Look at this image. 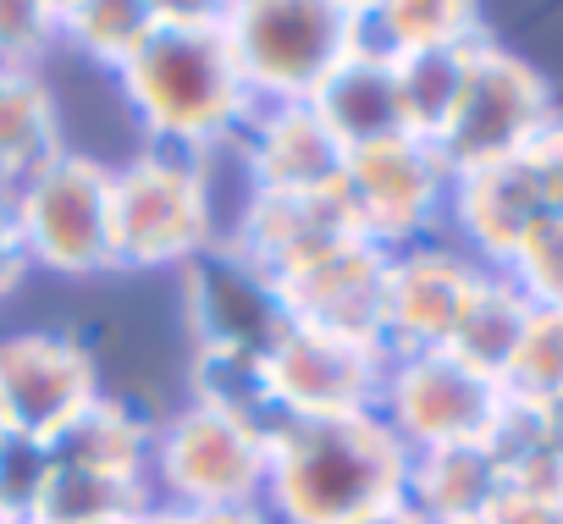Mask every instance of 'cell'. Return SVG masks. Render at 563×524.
<instances>
[{
  "instance_id": "obj_1",
  "label": "cell",
  "mask_w": 563,
  "mask_h": 524,
  "mask_svg": "<svg viewBox=\"0 0 563 524\" xmlns=\"http://www.w3.org/2000/svg\"><path fill=\"white\" fill-rule=\"evenodd\" d=\"M117 83L144 138L183 155L232 149L254 116L221 34V7H199V0H155V29L117 73Z\"/></svg>"
},
{
  "instance_id": "obj_2",
  "label": "cell",
  "mask_w": 563,
  "mask_h": 524,
  "mask_svg": "<svg viewBox=\"0 0 563 524\" xmlns=\"http://www.w3.org/2000/svg\"><path fill=\"white\" fill-rule=\"evenodd\" d=\"M409 447L382 414L288 420L265 431V497L271 524H354L404 502Z\"/></svg>"
},
{
  "instance_id": "obj_3",
  "label": "cell",
  "mask_w": 563,
  "mask_h": 524,
  "mask_svg": "<svg viewBox=\"0 0 563 524\" xmlns=\"http://www.w3.org/2000/svg\"><path fill=\"white\" fill-rule=\"evenodd\" d=\"M221 243L210 155L144 144L111 166V254L117 271H183Z\"/></svg>"
},
{
  "instance_id": "obj_4",
  "label": "cell",
  "mask_w": 563,
  "mask_h": 524,
  "mask_svg": "<svg viewBox=\"0 0 563 524\" xmlns=\"http://www.w3.org/2000/svg\"><path fill=\"white\" fill-rule=\"evenodd\" d=\"M221 34L254 105H305L360 51V0H232Z\"/></svg>"
},
{
  "instance_id": "obj_5",
  "label": "cell",
  "mask_w": 563,
  "mask_h": 524,
  "mask_svg": "<svg viewBox=\"0 0 563 524\" xmlns=\"http://www.w3.org/2000/svg\"><path fill=\"white\" fill-rule=\"evenodd\" d=\"M552 116H558L552 83L525 56H514L508 45L481 40L475 56H470L459 105L442 122V133L431 138V149L448 166V177H464V171H481V166L519 160Z\"/></svg>"
},
{
  "instance_id": "obj_6",
  "label": "cell",
  "mask_w": 563,
  "mask_h": 524,
  "mask_svg": "<svg viewBox=\"0 0 563 524\" xmlns=\"http://www.w3.org/2000/svg\"><path fill=\"white\" fill-rule=\"evenodd\" d=\"M150 491L183 513L254 508L265 497V431L199 403L155 420Z\"/></svg>"
},
{
  "instance_id": "obj_7",
  "label": "cell",
  "mask_w": 563,
  "mask_h": 524,
  "mask_svg": "<svg viewBox=\"0 0 563 524\" xmlns=\"http://www.w3.org/2000/svg\"><path fill=\"white\" fill-rule=\"evenodd\" d=\"M18 226L29 243V259L51 277H100L117 271L111 254V166L62 149L40 177H29L18 193Z\"/></svg>"
},
{
  "instance_id": "obj_8",
  "label": "cell",
  "mask_w": 563,
  "mask_h": 524,
  "mask_svg": "<svg viewBox=\"0 0 563 524\" xmlns=\"http://www.w3.org/2000/svg\"><path fill=\"white\" fill-rule=\"evenodd\" d=\"M508 392L497 376H481L448 348L431 354H393L387 387H382V420L409 453L426 447H459V442H486Z\"/></svg>"
},
{
  "instance_id": "obj_9",
  "label": "cell",
  "mask_w": 563,
  "mask_h": 524,
  "mask_svg": "<svg viewBox=\"0 0 563 524\" xmlns=\"http://www.w3.org/2000/svg\"><path fill=\"white\" fill-rule=\"evenodd\" d=\"M448 188H453V177L437 160V149L409 133L354 149L343 160V193H349L354 226H360V237H371L387 254L437 237V226L448 215Z\"/></svg>"
},
{
  "instance_id": "obj_10",
  "label": "cell",
  "mask_w": 563,
  "mask_h": 524,
  "mask_svg": "<svg viewBox=\"0 0 563 524\" xmlns=\"http://www.w3.org/2000/svg\"><path fill=\"white\" fill-rule=\"evenodd\" d=\"M387 365H393V354L382 343L332 337V332H310V326H288L265 354L276 414H288V420L376 414Z\"/></svg>"
},
{
  "instance_id": "obj_11",
  "label": "cell",
  "mask_w": 563,
  "mask_h": 524,
  "mask_svg": "<svg viewBox=\"0 0 563 524\" xmlns=\"http://www.w3.org/2000/svg\"><path fill=\"white\" fill-rule=\"evenodd\" d=\"M486 266L453 237H426L387 254L382 277V343L387 354H431L448 348L470 299L481 293Z\"/></svg>"
},
{
  "instance_id": "obj_12",
  "label": "cell",
  "mask_w": 563,
  "mask_h": 524,
  "mask_svg": "<svg viewBox=\"0 0 563 524\" xmlns=\"http://www.w3.org/2000/svg\"><path fill=\"white\" fill-rule=\"evenodd\" d=\"M100 365L73 332H7L0 337V425L7 436L56 442L95 398Z\"/></svg>"
},
{
  "instance_id": "obj_13",
  "label": "cell",
  "mask_w": 563,
  "mask_h": 524,
  "mask_svg": "<svg viewBox=\"0 0 563 524\" xmlns=\"http://www.w3.org/2000/svg\"><path fill=\"white\" fill-rule=\"evenodd\" d=\"M183 321L194 332V348H238V354H271V343L288 332L276 282L227 243L183 266Z\"/></svg>"
},
{
  "instance_id": "obj_14",
  "label": "cell",
  "mask_w": 563,
  "mask_h": 524,
  "mask_svg": "<svg viewBox=\"0 0 563 524\" xmlns=\"http://www.w3.org/2000/svg\"><path fill=\"white\" fill-rule=\"evenodd\" d=\"M349 237H360V226H354L343 182L327 188V193H260V188H243V204H238L232 226L221 232V243L238 248L271 282L294 277L299 266H310V259H321L327 248H338Z\"/></svg>"
},
{
  "instance_id": "obj_15",
  "label": "cell",
  "mask_w": 563,
  "mask_h": 524,
  "mask_svg": "<svg viewBox=\"0 0 563 524\" xmlns=\"http://www.w3.org/2000/svg\"><path fill=\"white\" fill-rule=\"evenodd\" d=\"M382 277H387V248H376L371 237H349L310 266H299L294 277H282L276 299L288 326L382 343Z\"/></svg>"
},
{
  "instance_id": "obj_16",
  "label": "cell",
  "mask_w": 563,
  "mask_h": 524,
  "mask_svg": "<svg viewBox=\"0 0 563 524\" xmlns=\"http://www.w3.org/2000/svg\"><path fill=\"white\" fill-rule=\"evenodd\" d=\"M243 155V177L260 193H327L343 182L349 149L316 116V105H254L243 133L232 138Z\"/></svg>"
},
{
  "instance_id": "obj_17",
  "label": "cell",
  "mask_w": 563,
  "mask_h": 524,
  "mask_svg": "<svg viewBox=\"0 0 563 524\" xmlns=\"http://www.w3.org/2000/svg\"><path fill=\"white\" fill-rule=\"evenodd\" d=\"M541 215H552V210H547L536 177L525 171V160H503V166L453 177L442 221L453 226V243L464 254H475L486 271H503Z\"/></svg>"
},
{
  "instance_id": "obj_18",
  "label": "cell",
  "mask_w": 563,
  "mask_h": 524,
  "mask_svg": "<svg viewBox=\"0 0 563 524\" xmlns=\"http://www.w3.org/2000/svg\"><path fill=\"white\" fill-rule=\"evenodd\" d=\"M497 497H503V469L486 453V442L409 453L404 502L426 524H486V513L497 508Z\"/></svg>"
},
{
  "instance_id": "obj_19",
  "label": "cell",
  "mask_w": 563,
  "mask_h": 524,
  "mask_svg": "<svg viewBox=\"0 0 563 524\" xmlns=\"http://www.w3.org/2000/svg\"><path fill=\"white\" fill-rule=\"evenodd\" d=\"M316 116L332 127V138L354 155V149H371V144H387V138H404V100H398V73L393 62L371 56V51H354L316 94H310Z\"/></svg>"
},
{
  "instance_id": "obj_20",
  "label": "cell",
  "mask_w": 563,
  "mask_h": 524,
  "mask_svg": "<svg viewBox=\"0 0 563 524\" xmlns=\"http://www.w3.org/2000/svg\"><path fill=\"white\" fill-rule=\"evenodd\" d=\"M150 447H155V420L139 414L133 403L100 392L56 442L51 458L62 469L106 475V480H150Z\"/></svg>"
},
{
  "instance_id": "obj_21",
  "label": "cell",
  "mask_w": 563,
  "mask_h": 524,
  "mask_svg": "<svg viewBox=\"0 0 563 524\" xmlns=\"http://www.w3.org/2000/svg\"><path fill=\"white\" fill-rule=\"evenodd\" d=\"M492 40L481 12L464 0H360V51L382 56V62H404V56H426V51H459V45H481Z\"/></svg>"
},
{
  "instance_id": "obj_22",
  "label": "cell",
  "mask_w": 563,
  "mask_h": 524,
  "mask_svg": "<svg viewBox=\"0 0 563 524\" xmlns=\"http://www.w3.org/2000/svg\"><path fill=\"white\" fill-rule=\"evenodd\" d=\"M62 149L67 138L51 83L40 73H0V193H18Z\"/></svg>"
},
{
  "instance_id": "obj_23",
  "label": "cell",
  "mask_w": 563,
  "mask_h": 524,
  "mask_svg": "<svg viewBox=\"0 0 563 524\" xmlns=\"http://www.w3.org/2000/svg\"><path fill=\"white\" fill-rule=\"evenodd\" d=\"M530 315H536V304H530L503 271H486V282H481V293L470 299V310H464V321H459L448 354H459V359L475 365L481 376H497V381H503V370L514 365V354H519V343H525V332H530Z\"/></svg>"
},
{
  "instance_id": "obj_24",
  "label": "cell",
  "mask_w": 563,
  "mask_h": 524,
  "mask_svg": "<svg viewBox=\"0 0 563 524\" xmlns=\"http://www.w3.org/2000/svg\"><path fill=\"white\" fill-rule=\"evenodd\" d=\"M56 29L84 62L122 73L155 29V0H67L56 7Z\"/></svg>"
},
{
  "instance_id": "obj_25",
  "label": "cell",
  "mask_w": 563,
  "mask_h": 524,
  "mask_svg": "<svg viewBox=\"0 0 563 524\" xmlns=\"http://www.w3.org/2000/svg\"><path fill=\"white\" fill-rule=\"evenodd\" d=\"M188 387H194V403H199V409L232 414V420H243V425H254V431H271V425L282 420V414H276V398H271L265 354L194 348Z\"/></svg>"
},
{
  "instance_id": "obj_26",
  "label": "cell",
  "mask_w": 563,
  "mask_h": 524,
  "mask_svg": "<svg viewBox=\"0 0 563 524\" xmlns=\"http://www.w3.org/2000/svg\"><path fill=\"white\" fill-rule=\"evenodd\" d=\"M150 502H155L150 480H106V475H84V469L56 464L29 524H128Z\"/></svg>"
},
{
  "instance_id": "obj_27",
  "label": "cell",
  "mask_w": 563,
  "mask_h": 524,
  "mask_svg": "<svg viewBox=\"0 0 563 524\" xmlns=\"http://www.w3.org/2000/svg\"><path fill=\"white\" fill-rule=\"evenodd\" d=\"M470 56H475V45H459V51H426V56H404V62H393L409 138H426V144H431V138L442 133V122H448L453 105H459V89H464Z\"/></svg>"
},
{
  "instance_id": "obj_28",
  "label": "cell",
  "mask_w": 563,
  "mask_h": 524,
  "mask_svg": "<svg viewBox=\"0 0 563 524\" xmlns=\"http://www.w3.org/2000/svg\"><path fill=\"white\" fill-rule=\"evenodd\" d=\"M503 392L514 403H536V409L563 403V310L530 315V332H525L514 365L503 370Z\"/></svg>"
},
{
  "instance_id": "obj_29",
  "label": "cell",
  "mask_w": 563,
  "mask_h": 524,
  "mask_svg": "<svg viewBox=\"0 0 563 524\" xmlns=\"http://www.w3.org/2000/svg\"><path fill=\"white\" fill-rule=\"evenodd\" d=\"M503 277L536 304V310H563V210L541 215L530 237L514 248Z\"/></svg>"
},
{
  "instance_id": "obj_30",
  "label": "cell",
  "mask_w": 563,
  "mask_h": 524,
  "mask_svg": "<svg viewBox=\"0 0 563 524\" xmlns=\"http://www.w3.org/2000/svg\"><path fill=\"white\" fill-rule=\"evenodd\" d=\"M51 475H56V458L45 442L0 436V524H29Z\"/></svg>"
},
{
  "instance_id": "obj_31",
  "label": "cell",
  "mask_w": 563,
  "mask_h": 524,
  "mask_svg": "<svg viewBox=\"0 0 563 524\" xmlns=\"http://www.w3.org/2000/svg\"><path fill=\"white\" fill-rule=\"evenodd\" d=\"M56 45V0H0V73H40Z\"/></svg>"
},
{
  "instance_id": "obj_32",
  "label": "cell",
  "mask_w": 563,
  "mask_h": 524,
  "mask_svg": "<svg viewBox=\"0 0 563 524\" xmlns=\"http://www.w3.org/2000/svg\"><path fill=\"white\" fill-rule=\"evenodd\" d=\"M519 160H525V171L536 177L547 210H563V111L530 138V149H525Z\"/></svg>"
},
{
  "instance_id": "obj_33",
  "label": "cell",
  "mask_w": 563,
  "mask_h": 524,
  "mask_svg": "<svg viewBox=\"0 0 563 524\" xmlns=\"http://www.w3.org/2000/svg\"><path fill=\"white\" fill-rule=\"evenodd\" d=\"M34 271L29 259V243H23V226H18V204L12 193H0V304H7Z\"/></svg>"
},
{
  "instance_id": "obj_34",
  "label": "cell",
  "mask_w": 563,
  "mask_h": 524,
  "mask_svg": "<svg viewBox=\"0 0 563 524\" xmlns=\"http://www.w3.org/2000/svg\"><path fill=\"white\" fill-rule=\"evenodd\" d=\"M486 524H563V491H503Z\"/></svg>"
},
{
  "instance_id": "obj_35",
  "label": "cell",
  "mask_w": 563,
  "mask_h": 524,
  "mask_svg": "<svg viewBox=\"0 0 563 524\" xmlns=\"http://www.w3.org/2000/svg\"><path fill=\"white\" fill-rule=\"evenodd\" d=\"M188 524H271V513L254 502V508H205V513H188Z\"/></svg>"
},
{
  "instance_id": "obj_36",
  "label": "cell",
  "mask_w": 563,
  "mask_h": 524,
  "mask_svg": "<svg viewBox=\"0 0 563 524\" xmlns=\"http://www.w3.org/2000/svg\"><path fill=\"white\" fill-rule=\"evenodd\" d=\"M354 524H426L409 502H393V508H376V513H365V519H354Z\"/></svg>"
},
{
  "instance_id": "obj_37",
  "label": "cell",
  "mask_w": 563,
  "mask_h": 524,
  "mask_svg": "<svg viewBox=\"0 0 563 524\" xmlns=\"http://www.w3.org/2000/svg\"><path fill=\"white\" fill-rule=\"evenodd\" d=\"M128 524H188V513H183V508H166V502H150V508L133 513Z\"/></svg>"
},
{
  "instance_id": "obj_38",
  "label": "cell",
  "mask_w": 563,
  "mask_h": 524,
  "mask_svg": "<svg viewBox=\"0 0 563 524\" xmlns=\"http://www.w3.org/2000/svg\"><path fill=\"white\" fill-rule=\"evenodd\" d=\"M0 436H7V425H0Z\"/></svg>"
}]
</instances>
